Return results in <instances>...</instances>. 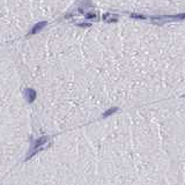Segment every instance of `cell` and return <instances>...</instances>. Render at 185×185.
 <instances>
[{
    "label": "cell",
    "instance_id": "6da1fadb",
    "mask_svg": "<svg viewBox=\"0 0 185 185\" xmlns=\"http://www.w3.org/2000/svg\"><path fill=\"white\" fill-rule=\"evenodd\" d=\"M49 139H50L49 137H41V138H38V139L35 141V143H34V146H33V148H32L33 150L27 155V159H25V160L32 159L37 151H40V150H41V147H42L44 143H46V142L49 141Z\"/></svg>",
    "mask_w": 185,
    "mask_h": 185
},
{
    "label": "cell",
    "instance_id": "7a4b0ae2",
    "mask_svg": "<svg viewBox=\"0 0 185 185\" xmlns=\"http://www.w3.org/2000/svg\"><path fill=\"white\" fill-rule=\"evenodd\" d=\"M24 95H25V100L28 101V103H33L36 99V91L32 88H29L24 91Z\"/></svg>",
    "mask_w": 185,
    "mask_h": 185
},
{
    "label": "cell",
    "instance_id": "3957f363",
    "mask_svg": "<svg viewBox=\"0 0 185 185\" xmlns=\"http://www.w3.org/2000/svg\"><path fill=\"white\" fill-rule=\"evenodd\" d=\"M45 25H46V22H45V21H43V22H38L37 24H35V25L33 27V29L30 30V33H29V34L34 35V34H36V33H38V32H41V30H42Z\"/></svg>",
    "mask_w": 185,
    "mask_h": 185
},
{
    "label": "cell",
    "instance_id": "277c9868",
    "mask_svg": "<svg viewBox=\"0 0 185 185\" xmlns=\"http://www.w3.org/2000/svg\"><path fill=\"white\" fill-rule=\"evenodd\" d=\"M161 19H174V20H185V13L178 14V15H169V16H162Z\"/></svg>",
    "mask_w": 185,
    "mask_h": 185
},
{
    "label": "cell",
    "instance_id": "5b68a950",
    "mask_svg": "<svg viewBox=\"0 0 185 185\" xmlns=\"http://www.w3.org/2000/svg\"><path fill=\"white\" fill-rule=\"evenodd\" d=\"M118 109L117 108H112V109H109V110H107L104 113H103V117L105 118V117H108V116H110V115H112L113 112H116Z\"/></svg>",
    "mask_w": 185,
    "mask_h": 185
},
{
    "label": "cell",
    "instance_id": "8992f818",
    "mask_svg": "<svg viewBox=\"0 0 185 185\" xmlns=\"http://www.w3.org/2000/svg\"><path fill=\"white\" fill-rule=\"evenodd\" d=\"M131 17H134V19H140V20H146V17L143 15H140V14H131Z\"/></svg>",
    "mask_w": 185,
    "mask_h": 185
},
{
    "label": "cell",
    "instance_id": "52a82bcc",
    "mask_svg": "<svg viewBox=\"0 0 185 185\" xmlns=\"http://www.w3.org/2000/svg\"><path fill=\"white\" fill-rule=\"evenodd\" d=\"M86 17L87 19H96V14H94V13H88V14H86Z\"/></svg>",
    "mask_w": 185,
    "mask_h": 185
},
{
    "label": "cell",
    "instance_id": "ba28073f",
    "mask_svg": "<svg viewBox=\"0 0 185 185\" xmlns=\"http://www.w3.org/2000/svg\"><path fill=\"white\" fill-rule=\"evenodd\" d=\"M78 25H79V27H83V28H89L91 24H90V23H79Z\"/></svg>",
    "mask_w": 185,
    "mask_h": 185
}]
</instances>
